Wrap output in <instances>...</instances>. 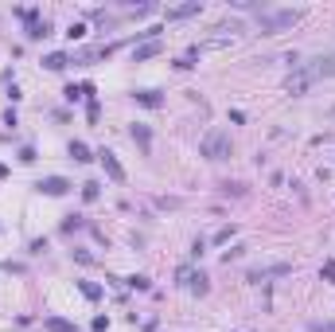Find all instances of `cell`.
<instances>
[{
	"label": "cell",
	"instance_id": "1",
	"mask_svg": "<svg viewBox=\"0 0 335 332\" xmlns=\"http://www.w3.org/2000/svg\"><path fill=\"white\" fill-rule=\"evenodd\" d=\"M296 20H300V12H296V8H281V12H261V16H257V24H261V31H265V35H273V31L292 28Z\"/></svg>",
	"mask_w": 335,
	"mask_h": 332
},
{
	"label": "cell",
	"instance_id": "2",
	"mask_svg": "<svg viewBox=\"0 0 335 332\" xmlns=\"http://www.w3.org/2000/svg\"><path fill=\"white\" fill-rule=\"evenodd\" d=\"M199 152H203L207 160H222V156L230 152V137H226V129H211V133L203 137Z\"/></svg>",
	"mask_w": 335,
	"mask_h": 332
},
{
	"label": "cell",
	"instance_id": "3",
	"mask_svg": "<svg viewBox=\"0 0 335 332\" xmlns=\"http://www.w3.org/2000/svg\"><path fill=\"white\" fill-rule=\"evenodd\" d=\"M20 16L28 20V35H31V39L51 35V24H47V20H39V12H35V8H20Z\"/></svg>",
	"mask_w": 335,
	"mask_h": 332
},
{
	"label": "cell",
	"instance_id": "4",
	"mask_svg": "<svg viewBox=\"0 0 335 332\" xmlns=\"http://www.w3.org/2000/svg\"><path fill=\"white\" fill-rule=\"evenodd\" d=\"M292 266L289 262H277V266H257V270H249V282H265V278H285Z\"/></svg>",
	"mask_w": 335,
	"mask_h": 332
},
{
	"label": "cell",
	"instance_id": "5",
	"mask_svg": "<svg viewBox=\"0 0 335 332\" xmlns=\"http://www.w3.org/2000/svg\"><path fill=\"white\" fill-rule=\"evenodd\" d=\"M35 188H39L43 196H66V192H71V184L62 180V176H47V180H39Z\"/></svg>",
	"mask_w": 335,
	"mask_h": 332
},
{
	"label": "cell",
	"instance_id": "6",
	"mask_svg": "<svg viewBox=\"0 0 335 332\" xmlns=\"http://www.w3.org/2000/svg\"><path fill=\"white\" fill-rule=\"evenodd\" d=\"M203 12V4L199 0H187V4H175V8H168V20H187V16Z\"/></svg>",
	"mask_w": 335,
	"mask_h": 332
},
{
	"label": "cell",
	"instance_id": "7",
	"mask_svg": "<svg viewBox=\"0 0 335 332\" xmlns=\"http://www.w3.org/2000/svg\"><path fill=\"white\" fill-rule=\"evenodd\" d=\"M98 156H102V164H105V172H109V180H125V168H121V160H117L113 152H98Z\"/></svg>",
	"mask_w": 335,
	"mask_h": 332
},
{
	"label": "cell",
	"instance_id": "8",
	"mask_svg": "<svg viewBox=\"0 0 335 332\" xmlns=\"http://www.w3.org/2000/svg\"><path fill=\"white\" fill-rule=\"evenodd\" d=\"M152 55H160V39H152V43H141V47H132V59H137V63L152 59Z\"/></svg>",
	"mask_w": 335,
	"mask_h": 332
},
{
	"label": "cell",
	"instance_id": "9",
	"mask_svg": "<svg viewBox=\"0 0 335 332\" xmlns=\"http://www.w3.org/2000/svg\"><path fill=\"white\" fill-rule=\"evenodd\" d=\"M132 98H137L141 106H148V109H156V106H160V102H164V98H160V94H156V90H141V94H132Z\"/></svg>",
	"mask_w": 335,
	"mask_h": 332
},
{
	"label": "cell",
	"instance_id": "10",
	"mask_svg": "<svg viewBox=\"0 0 335 332\" xmlns=\"http://www.w3.org/2000/svg\"><path fill=\"white\" fill-rule=\"evenodd\" d=\"M129 133H132V141H137V145H141V149H145V152H148V145H152V133H148L145 125H132Z\"/></svg>",
	"mask_w": 335,
	"mask_h": 332
},
{
	"label": "cell",
	"instance_id": "11",
	"mask_svg": "<svg viewBox=\"0 0 335 332\" xmlns=\"http://www.w3.org/2000/svg\"><path fill=\"white\" fill-rule=\"evenodd\" d=\"M66 63H71V55H62V51H55V55H47V59H43V67H47V71H62Z\"/></svg>",
	"mask_w": 335,
	"mask_h": 332
},
{
	"label": "cell",
	"instance_id": "12",
	"mask_svg": "<svg viewBox=\"0 0 335 332\" xmlns=\"http://www.w3.org/2000/svg\"><path fill=\"white\" fill-rule=\"evenodd\" d=\"M98 196H102V184H94V180L82 184V199H86V203H94Z\"/></svg>",
	"mask_w": 335,
	"mask_h": 332
},
{
	"label": "cell",
	"instance_id": "13",
	"mask_svg": "<svg viewBox=\"0 0 335 332\" xmlns=\"http://www.w3.org/2000/svg\"><path fill=\"white\" fill-rule=\"evenodd\" d=\"M47 332H74V324H71V320H62V317H51V320H47Z\"/></svg>",
	"mask_w": 335,
	"mask_h": 332
},
{
	"label": "cell",
	"instance_id": "14",
	"mask_svg": "<svg viewBox=\"0 0 335 332\" xmlns=\"http://www.w3.org/2000/svg\"><path fill=\"white\" fill-rule=\"evenodd\" d=\"M71 156H74V160H94V156H90V149L82 145V141H71Z\"/></svg>",
	"mask_w": 335,
	"mask_h": 332
},
{
	"label": "cell",
	"instance_id": "15",
	"mask_svg": "<svg viewBox=\"0 0 335 332\" xmlns=\"http://www.w3.org/2000/svg\"><path fill=\"white\" fill-rule=\"evenodd\" d=\"M78 289H82V293H86L90 301H98V297H102V289L94 286V282H82V286H78Z\"/></svg>",
	"mask_w": 335,
	"mask_h": 332
},
{
	"label": "cell",
	"instance_id": "16",
	"mask_svg": "<svg viewBox=\"0 0 335 332\" xmlns=\"http://www.w3.org/2000/svg\"><path fill=\"white\" fill-rule=\"evenodd\" d=\"M320 278H323V282H335V258H327V262H323Z\"/></svg>",
	"mask_w": 335,
	"mask_h": 332
},
{
	"label": "cell",
	"instance_id": "17",
	"mask_svg": "<svg viewBox=\"0 0 335 332\" xmlns=\"http://www.w3.org/2000/svg\"><path fill=\"white\" fill-rule=\"evenodd\" d=\"M234 239V227H222L219 235H215V242H230Z\"/></svg>",
	"mask_w": 335,
	"mask_h": 332
},
{
	"label": "cell",
	"instance_id": "18",
	"mask_svg": "<svg viewBox=\"0 0 335 332\" xmlns=\"http://www.w3.org/2000/svg\"><path fill=\"white\" fill-rule=\"evenodd\" d=\"M66 35H71V39H82V35H86V28H82V24H71V31H66Z\"/></svg>",
	"mask_w": 335,
	"mask_h": 332
}]
</instances>
